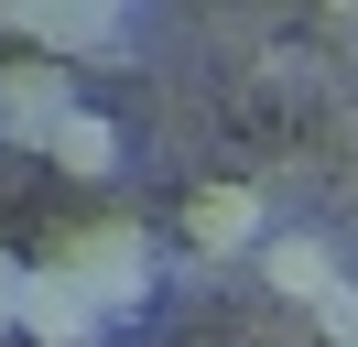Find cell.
<instances>
[{"label":"cell","mask_w":358,"mask_h":347,"mask_svg":"<svg viewBox=\"0 0 358 347\" xmlns=\"http://www.w3.org/2000/svg\"><path fill=\"white\" fill-rule=\"evenodd\" d=\"M22 282H33V260H11V250H0V337L22 325Z\"/></svg>","instance_id":"cell-8"},{"label":"cell","mask_w":358,"mask_h":347,"mask_svg":"<svg viewBox=\"0 0 358 347\" xmlns=\"http://www.w3.org/2000/svg\"><path fill=\"white\" fill-rule=\"evenodd\" d=\"M44 271H55V282H76L98 315H120V304H141V293H152V250H141V228H131V217H87V228H66Z\"/></svg>","instance_id":"cell-1"},{"label":"cell","mask_w":358,"mask_h":347,"mask_svg":"<svg viewBox=\"0 0 358 347\" xmlns=\"http://www.w3.org/2000/svg\"><path fill=\"white\" fill-rule=\"evenodd\" d=\"M185 239H196V250H250V239H261V195L250 185H196L185 195Z\"/></svg>","instance_id":"cell-5"},{"label":"cell","mask_w":358,"mask_h":347,"mask_svg":"<svg viewBox=\"0 0 358 347\" xmlns=\"http://www.w3.org/2000/svg\"><path fill=\"white\" fill-rule=\"evenodd\" d=\"M98 325H109V315H98L76 282H55V271H33V282H22V337H33V347H87Z\"/></svg>","instance_id":"cell-3"},{"label":"cell","mask_w":358,"mask_h":347,"mask_svg":"<svg viewBox=\"0 0 358 347\" xmlns=\"http://www.w3.org/2000/svg\"><path fill=\"white\" fill-rule=\"evenodd\" d=\"M0 22L22 33L33 55H55V65H66V55H98V43L120 33V11H87V0H55V11H0Z\"/></svg>","instance_id":"cell-4"},{"label":"cell","mask_w":358,"mask_h":347,"mask_svg":"<svg viewBox=\"0 0 358 347\" xmlns=\"http://www.w3.org/2000/svg\"><path fill=\"white\" fill-rule=\"evenodd\" d=\"M261 271L282 282V293H326V250H315V239H271V250H261Z\"/></svg>","instance_id":"cell-7"},{"label":"cell","mask_w":358,"mask_h":347,"mask_svg":"<svg viewBox=\"0 0 358 347\" xmlns=\"http://www.w3.org/2000/svg\"><path fill=\"white\" fill-rule=\"evenodd\" d=\"M66 120H76V65H55V55L0 65V130L11 141H55Z\"/></svg>","instance_id":"cell-2"},{"label":"cell","mask_w":358,"mask_h":347,"mask_svg":"<svg viewBox=\"0 0 358 347\" xmlns=\"http://www.w3.org/2000/svg\"><path fill=\"white\" fill-rule=\"evenodd\" d=\"M44 152H55V163H66V174H109V163H120V130H109V120H98V108H76V120H66V130H55V141H44Z\"/></svg>","instance_id":"cell-6"}]
</instances>
